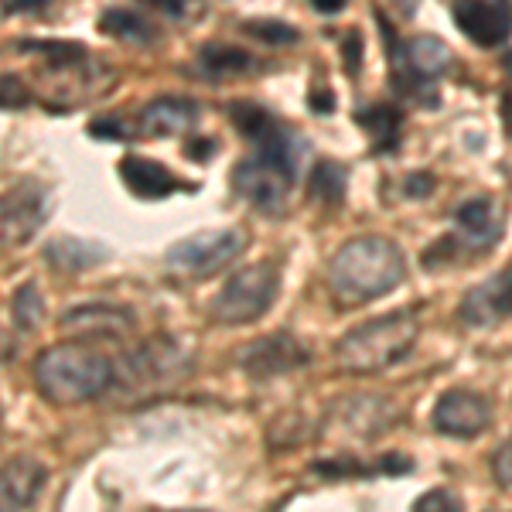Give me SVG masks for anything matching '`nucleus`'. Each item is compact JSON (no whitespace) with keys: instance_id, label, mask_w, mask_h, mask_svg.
Wrapping results in <instances>:
<instances>
[{"instance_id":"nucleus-1","label":"nucleus","mask_w":512,"mask_h":512,"mask_svg":"<svg viewBox=\"0 0 512 512\" xmlns=\"http://www.w3.org/2000/svg\"><path fill=\"white\" fill-rule=\"evenodd\" d=\"M403 270H407V263H403L400 246L383 236H362L349 239L332 256L328 280H332V291L338 301L366 304L396 291L403 280Z\"/></svg>"},{"instance_id":"nucleus-2","label":"nucleus","mask_w":512,"mask_h":512,"mask_svg":"<svg viewBox=\"0 0 512 512\" xmlns=\"http://www.w3.org/2000/svg\"><path fill=\"white\" fill-rule=\"evenodd\" d=\"M113 362L93 345L62 342L45 349L35 359V379L41 393L55 403H86L99 393L110 390L113 383Z\"/></svg>"},{"instance_id":"nucleus-3","label":"nucleus","mask_w":512,"mask_h":512,"mask_svg":"<svg viewBox=\"0 0 512 512\" xmlns=\"http://www.w3.org/2000/svg\"><path fill=\"white\" fill-rule=\"evenodd\" d=\"M420 321L414 311H393L386 318H373L352 328L338 342V362L349 373H379L390 369L417 345Z\"/></svg>"},{"instance_id":"nucleus-4","label":"nucleus","mask_w":512,"mask_h":512,"mask_svg":"<svg viewBox=\"0 0 512 512\" xmlns=\"http://www.w3.org/2000/svg\"><path fill=\"white\" fill-rule=\"evenodd\" d=\"M277 291L280 270L274 263H253V267H243L226 280L212 311L222 325H250V321L267 315V308L277 301Z\"/></svg>"},{"instance_id":"nucleus-5","label":"nucleus","mask_w":512,"mask_h":512,"mask_svg":"<svg viewBox=\"0 0 512 512\" xmlns=\"http://www.w3.org/2000/svg\"><path fill=\"white\" fill-rule=\"evenodd\" d=\"M246 250V236L239 229H202V233H192L185 239H178L168 250V263L175 270H185V274H212V270L226 267L229 260H236L239 253Z\"/></svg>"},{"instance_id":"nucleus-6","label":"nucleus","mask_w":512,"mask_h":512,"mask_svg":"<svg viewBox=\"0 0 512 512\" xmlns=\"http://www.w3.org/2000/svg\"><path fill=\"white\" fill-rule=\"evenodd\" d=\"M52 212V195L41 185H18L0 195V250L31 243Z\"/></svg>"},{"instance_id":"nucleus-7","label":"nucleus","mask_w":512,"mask_h":512,"mask_svg":"<svg viewBox=\"0 0 512 512\" xmlns=\"http://www.w3.org/2000/svg\"><path fill=\"white\" fill-rule=\"evenodd\" d=\"M431 420H434L437 434L472 441V437L489 431L492 403L485 400L482 393H472V390H448L441 400H437Z\"/></svg>"},{"instance_id":"nucleus-8","label":"nucleus","mask_w":512,"mask_h":512,"mask_svg":"<svg viewBox=\"0 0 512 512\" xmlns=\"http://www.w3.org/2000/svg\"><path fill=\"white\" fill-rule=\"evenodd\" d=\"M291 175L284 168H277L274 161L253 154L250 161H239L233 168V185L243 198H250L253 205H260L263 212H280L284 198L291 192Z\"/></svg>"},{"instance_id":"nucleus-9","label":"nucleus","mask_w":512,"mask_h":512,"mask_svg":"<svg viewBox=\"0 0 512 512\" xmlns=\"http://www.w3.org/2000/svg\"><path fill=\"white\" fill-rule=\"evenodd\" d=\"M506 318H512V267L482 280L461 301V321L468 328H495Z\"/></svg>"},{"instance_id":"nucleus-10","label":"nucleus","mask_w":512,"mask_h":512,"mask_svg":"<svg viewBox=\"0 0 512 512\" xmlns=\"http://www.w3.org/2000/svg\"><path fill=\"white\" fill-rule=\"evenodd\" d=\"M454 24L475 45L495 48L512 35V11L509 4H495V0H454Z\"/></svg>"},{"instance_id":"nucleus-11","label":"nucleus","mask_w":512,"mask_h":512,"mask_svg":"<svg viewBox=\"0 0 512 512\" xmlns=\"http://www.w3.org/2000/svg\"><path fill=\"white\" fill-rule=\"evenodd\" d=\"M308 349L297 342L294 335L280 332V335H267L260 342H253L250 349L243 352V369L250 376H284V373H294V369H304L308 366Z\"/></svg>"},{"instance_id":"nucleus-12","label":"nucleus","mask_w":512,"mask_h":512,"mask_svg":"<svg viewBox=\"0 0 512 512\" xmlns=\"http://www.w3.org/2000/svg\"><path fill=\"white\" fill-rule=\"evenodd\" d=\"M393 55H396V79L407 76V89L410 86H427L431 79L444 76L451 65V48L444 45L441 38H431V35H420V38H410L407 45H393Z\"/></svg>"},{"instance_id":"nucleus-13","label":"nucleus","mask_w":512,"mask_h":512,"mask_svg":"<svg viewBox=\"0 0 512 512\" xmlns=\"http://www.w3.org/2000/svg\"><path fill=\"white\" fill-rule=\"evenodd\" d=\"M454 226H458V233H454L458 246L472 253L492 250L502 236V209L492 198H468L454 212Z\"/></svg>"},{"instance_id":"nucleus-14","label":"nucleus","mask_w":512,"mask_h":512,"mask_svg":"<svg viewBox=\"0 0 512 512\" xmlns=\"http://www.w3.org/2000/svg\"><path fill=\"white\" fill-rule=\"evenodd\" d=\"M45 465L38 458H11L0 468V512H24L45 489Z\"/></svg>"},{"instance_id":"nucleus-15","label":"nucleus","mask_w":512,"mask_h":512,"mask_svg":"<svg viewBox=\"0 0 512 512\" xmlns=\"http://www.w3.org/2000/svg\"><path fill=\"white\" fill-rule=\"evenodd\" d=\"M120 175H123V185L140 198H164L185 188L171 168H164V164L151 158H134V154L120 161Z\"/></svg>"},{"instance_id":"nucleus-16","label":"nucleus","mask_w":512,"mask_h":512,"mask_svg":"<svg viewBox=\"0 0 512 512\" xmlns=\"http://www.w3.org/2000/svg\"><path fill=\"white\" fill-rule=\"evenodd\" d=\"M198 117V103L185 96H161L154 103H147V110L140 113V127L154 137H175L181 130H188Z\"/></svg>"},{"instance_id":"nucleus-17","label":"nucleus","mask_w":512,"mask_h":512,"mask_svg":"<svg viewBox=\"0 0 512 512\" xmlns=\"http://www.w3.org/2000/svg\"><path fill=\"white\" fill-rule=\"evenodd\" d=\"M48 263L59 270H86V267H96V263L106 260V250L96 243H82L76 236H59L55 243H48Z\"/></svg>"},{"instance_id":"nucleus-18","label":"nucleus","mask_w":512,"mask_h":512,"mask_svg":"<svg viewBox=\"0 0 512 512\" xmlns=\"http://www.w3.org/2000/svg\"><path fill=\"white\" fill-rule=\"evenodd\" d=\"M99 31L113 38H123V41H140V45H151L158 38V28L137 11H123V7H113L99 18Z\"/></svg>"},{"instance_id":"nucleus-19","label":"nucleus","mask_w":512,"mask_h":512,"mask_svg":"<svg viewBox=\"0 0 512 512\" xmlns=\"http://www.w3.org/2000/svg\"><path fill=\"white\" fill-rule=\"evenodd\" d=\"M253 65L243 48L233 45H205L202 48V69L209 76H233V72H246Z\"/></svg>"},{"instance_id":"nucleus-20","label":"nucleus","mask_w":512,"mask_h":512,"mask_svg":"<svg viewBox=\"0 0 512 512\" xmlns=\"http://www.w3.org/2000/svg\"><path fill=\"white\" fill-rule=\"evenodd\" d=\"M311 198L325 205H338L345 198V171L335 161H321L311 175Z\"/></svg>"},{"instance_id":"nucleus-21","label":"nucleus","mask_w":512,"mask_h":512,"mask_svg":"<svg viewBox=\"0 0 512 512\" xmlns=\"http://www.w3.org/2000/svg\"><path fill=\"white\" fill-rule=\"evenodd\" d=\"M403 113L393 110V106H373V110L359 113V123L376 137L379 151H390V144L396 140V130H400Z\"/></svg>"},{"instance_id":"nucleus-22","label":"nucleus","mask_w":512,"mask_h":512,"mask_svg":"<svg viewBox=\"0 0 512 512\" xmlns=\"http://www.w3.org/2000/svg\"><path fill=\"white\" fill-rule=\"evenodd\" d=\"M243 31L250 38L267 41V45H294V41L301 38L297 28H291V24H284V21H246Z\"/></svg>"},{"instance_id":"nucleus-23","label":"nucleus","mask_w":512,"mask_h":512,"mask_svg":"<svg viewBox=\"0 0 512 512\" xmlns=\"http://www.w3.org/2000/svg\"><path fill=\"white\" fill-rule=\"evenodd\" d=\"M14 321L21 328H35L41 321V294L35 284H24L18 294H14Z\"/></svg>"},{"instance_id":"nucleus-24","label":"nucleus","mask_w":512,"mask_h":512,"mask_svg":"<svg viewBox=\"0 0 512 512\" xmlns=\"http://www.w3.org/2000/svg\"><path fill=\"white\" fill-rule=\"evenodd\" d=\"M414 512H465L461 499L448 489H431L414 502Z\"/></svg>"},{"instance_id":"nucleus-25","label":"nucleus","mask_w":512,"mask_h":512,"mask_svg":"<svg viewBox=\"0 0 512 512\" xmlns=\"http://www.w3.org/2000/svg\"><path fill=\"white\" fill-rule=\"evenodd\" d=\"M24 52H45L52 59H59V65L72 62V59H82V48L76 45H59V41H24Z\"/></svg>"},{"instance_id":"nucleus-26","label":"nucleus","mask_w":512,"mask_h":512,"mask_svg":"<svg viewBox=\"0 0 512 512\" xmlns=\"http://www.w3.org/2000/svg\"><path fill=\"white\" fill-rule=\"evenodd\" d=\"M492 472H495V482H499L506 492H512V434L506 437V441H502V448L495 451Z\"/></svg>"},{"instance_id":"nucleus-27","label":"nucleus","mask_w":512,"mask_h":512,"mask_svg":"<svg viewBox=\"0 0 512 512\" xmlns=\"http://www.w3.org/2000/svg\"><path fill=\"white\" fill-rule=\"evenodd\" d=\"M28 103V89L21 86V79L4 76L0 79V106H24Z\"/></svg>"},{"instance_id":"nucleus-28","label":"nucleus","mask_w":512,"mask_h":512,"mask_svg":"<svg viewBox=\"0 0 512 512\" xmlns=\"http://www.w3.org/2000/svg\"><path fill=\"white\" fill-rule=\"evenodd\" d=\"M431 188H434V178H431V175H424V171H417V175H410V178H407V195H410V198L431 195Z\"/></svg>"},{"instance_id":"nucleus-29","label":"nucleus","mask_w":512,"mask_h":512,"mask_svg":"<svg viewBox=\"0 0 512 512\" xmlns=\"http://www.w3.org/2000/svg\"><path fill=\"white\" fill-rule=\"evenodd\" d=\"M349 41H345V59H349V72H359V59H362V38L355 35H345Z\"/></svg>"},{"instance_id":"nucleus-30","label":"nucleus","mask_w":512,"mask_h":512,"mask_svg":"<svg viewBox=\"0 0 512 512\" xmlns=\"http://www.w3.org/2000/svg\"><path fill=\"white\" fill-rule=\"evenodd\" d=\"M311 106H315L318 113H332L335 110V96L325 93V89H318V93H311Z\"/></svg>"},{"instance_id":"nucleus-31","label":"nucleus","mask_w":512,"mask_h":512,"mask_svg":"<svg viewBox=\"0 0 512 512\" xmlns=\"http://www.w3.org/2000/svg\"><path fill=\"white\" fill-rule=\"evenodd\" d=\"M93 134L96 137H123V130H120V123H93Z\"/></svg>"},{"instance_id":"nucleus-32","label":"nucleus","mask_w":512,"mask_h":512,"mask_svg":"<svg viewBox=\"0 0 512 512\" xmlns=\"http://www.w3.org/2000/svg\"><path fill=\"white\" fill-rule=\"evenodd\" d=\"M311 4H315L321 14H335V11H342V7H345V0H311Z\"/></svg>"},{"instance_id":"nucleus-33","label":"nucleus","mask_w":512,"mask_h":512,"mask_svg":"<svg viewBox=\"0 0 512 512\" xmlns=\"http://www.w3.org/2000/svg\"><path fill=\"white\" fill-rule=\"evenodd\" d=\"M158 4H161V7L168 4V11H171V14H181V0H158Z\"/></svg>"},{"instance_id":"nucleus-34","label":"nucleus","mask_w":512,"mask_h":512,"mask_svg":"<svg viewBox=\"0 0 512 512\" xmlns=\"http://www.w3.org/2000/svg\"><path fill=\"white\" fill-rule=\"evenodd\" d=\"M506 69L512 72V55H506Z\"/></svg>"}]
</instances>
